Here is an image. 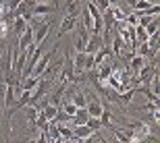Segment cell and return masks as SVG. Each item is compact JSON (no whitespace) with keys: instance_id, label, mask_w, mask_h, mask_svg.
<instances>
[{"instance_id":"6da1fadb","label":"cell","mask_w":160,"mask_h":143,"mask_svg":"<svg viewBox=\"0 0 160 143\" xmlns=\"http://www.w3.org/2000/svg\"><path fill=\"white\" fill-rule=\"evenodd\" d=\"M54 54H56V42H54V48H52V50H50V52L42 54V58H38L36 66H33V69H31V73H29V75H36V77H42V73L46 71L48 62H50V58H52Z\"/></svg>"},{"instance_id":"7a4b0ae2","label":"cell","mask_w":160,"mask_h":143,"mask_svg":"<svg viewBox=\"0 0 160 143\" xmlns=\"http://www.w3.org/2000/svg\"><path fill=\"white\" fill-rule=\"evenodd\" d=\"M50 27H52V23H40L38 27H33V44H44V40H46V36L50 33Z\"/></svg>"},{"instance_id":"3957f363","label":"cell","mask_w":160,"mask_h":143,"mask_svg":"<svg viewBox=\"0 0 160 143\" xmlns=\"http://www.w3.org/2000/svg\"><path fill=\"white\" fill-rule=\"evenodd\" d=\"M75 23H77V17H73V15H65V19H62V23H60V29H58V36H56V42H58V40H60L62 36H65V33L73 31Z\"/></svg>"},{"instance_id":"277c9868","label":"cell","mask_w":160,"mask_h":143,"mask_svg":"<svg viewBox=\"0 0 160 143\" xmlns=\"http://www.w3.org/2000/svg\"><path fill=\"white\" fill-rule=\"evenodd\" d=\"M54 8H56V6H52V4H42V2H36L31 15H33V19H42V17H46V15H50V12H54Z\"/></svg>"},{"instance_id":"5b68a950","label":"cell","mask_w":160,"mask_h":143,"mask_svg":"<svg viewBox=\"0 0 160 143\" xmlns=\"http://www.w3.org/2000/svg\"><path fill=\"white\" fill-rule=\"evenodd\" d=\"M92 133H98V131H94V129H89L88 126V122L85 125H75L73 126V135L79 139V141H85V139L92 135Z\"/></svg>"},{"instance_id":"8992f818","label":"cell","mask_w":160,"mask_h":143,"mask_svg":"<svg viewBox=\"0 0 160 143\" xmlns=\"http://www.w3.org/2000/svg\"><path fill=\"white\" fill-rule=\"evenodd\" d=\"M40 112L46 116V120H54V118H56V114L60 112V104H52V102H50V104H46V106L42 108Z\"/></svg>"},{"instance_id":"52a82bcc","label":"cell","mask_w":160,"mask_h":143,"mask_svg":"<svg viewBox=\"0 0 160 143\" xmlns=\"http://www.w3.org/2000/svg\"><path fill=\"white\" fill-rule=\"evenodd\" d=\"M88 118H89L88 110H85V108H77V110H75V114H73L69 120H71L73 126H75V125H85V122H88Z\"/></svg>"},{"instance_id":"ba28073f","label":"cell","mask_w":160,"mask_h":143,"mask_svg":"<svg viewBox=\"0 0 160 143\" xmlns=\"http://www.w3.org/2000/svg\"><path fill=\"white\" fill-rule=\"evenodd\" d=\"M85 110H88L89 116H98V118H100V114H102V110H104V106H102V102L92 100V102H88V104H85Z\"/></svg>"},{"instance_id":"9c48e42d","label":"cell","mask_w":160,"mask_h":143,"mask_svg":"<svg viewBox=\"0 0 160 143\" xmlns=\"http://www.w3.org/2000/svg\"><path fill=\"white\" fill-rule=\"evenodd\" d=\"M79 12H81V0H69L65 6V15H73V17H77Z\"/></svg>"},{"instance_id":"30bf717a","label":"cell","mask_w":160,"mask_h":143,"mask_svg":"<svg viewBox=\"0 0 160 143\" xmlns=\"http://www.w3.org/2000/svg\"><path fill=\"white\" fill-rule=\"evenodd\" d=\"M27 25H29V23H27V21H25L23 17H19V15H17V17L12 19V25H11V29L15 31L17 36H21V33L25 31V27H27Z\"/></svg>"},{"instance_id":"8fae6325","label":"cell","mask_w":160,"mask_h":143,"mask_svg":"<svg viewBox=\"0 0 160 143\" xmlns=\"http://www.w3.org/2000/svg\"><path fill=\"white\" fill-rule=\"evenodd\" d=\"M69 100L77 108H85V104H88V98H85V93H81V91H75L73 95H69Z\"/></svg>"},{"instance_id":"7c38bea8","label":"cell","mask_w":160,"mask_h":143,"mask_svg":"<svg viewBox=\"0 0 160 143\" xmlns=\"http://www.w3.org/2000/svg\"><path fill=\"white\" fill-rule=\"evenodd\" d=\"M75 110H77V106H75V104H73L71 100H65V104L60 106V112H62V114H67L69 118H71L73 114H75Z\"/></svg>"},{"instance_id":"4fadbf2b","label":"cell","mask_w":160,"mask_h":143,"mask_svg":"<svg viewBox=\"0 0 160 143\" xmlns=\"http://www.w3.org/2000/svg\"><path fill=\"white\" fill-rule=\"evenodd\" d=\"M110 46H112L110 50H112V54H114V56H121V54H123V46H125V44H123V40H121V36H117V37H114V42L110 44Z\"/></svg>"},{"instance_id":"5bb4252c","label":"cell","mask_w":160,"mask_h":143,"mask_svg":"<svg viewBox=\"0 0 160 143\" xmlns=\"http://www.w3.org/2000/svg\"><path fill=\"white\" fill-rule=\"evenodd\" d=\"M123 21L129 25V27H137V23H139V15H137V12H129V15H125Z\"/></svg>"},{"instance_id":"9a60e30c","label":"cell","mask_w":160,"mask_h":143,"mask_svg":"<svg viewBox=\"0 0 160 143\" xmlns=\"http://www.w3.org/2000/svg\"><path fill=\"white\" fill-rule=\"evenodd\" d=\"M143 29H146V33H148V36L156 33V31H158V17H154V19H152V21H150L148 25H146V27H143Z\"/></svg>"},{"instance_id":"2e32d148","label":"cell","mask_w":160,"mask_h":143,"mask_svg":"<svg viewBox=\"0 0 160 143\" xmlns=\"http://www.w3.org/2000/svg\"><path fill=\"white\" fill-rule=\"evenodd\" d=\"M88 126H89V129H94V131H100V129H102V120L98 118V116H89V118H88Z\"/></svg>"},{"instance_id":"e0dca14e","label":"cell","mask_w":160,"mask_h":143,"mask_svg":"<svg viewBox=\"0 0 160 143\" xmlns=\"http://www.w3.org/2000/svg\"><path fill=\"white\" fill-rule=\"evenodd\" d=\"M152 4H154L152 0H137L135 6H133V11H146V8H150Z\"/></svg>"},{"instance_id":"ac0fdd59","label":"cell","mask_w":160,"mask_h":143,"mask_svg":"<svg viewBox=\"0 0 160 143\" xmlns=\"http://www.w3.org/2000/svg\"><path fill=\"white\" fill-rule=\"evenodd\" d=\"M94 4L98 6V11H100V12H104L108 6H110V0H94Z\"/></svg>"},{"instance_id":"d6986e66","label":"cell","mask_w":160,"mask_h":143,"mask_svg":"<svg viewBox=\"0 0 160 143\" xmlns=\"http://www.w3.org/2000/svg\"><path fill=\"white\" fill-rule=\"evenodd\" d=\"M11 29V27H8V25L4 23V21H0V37H4L6 36V31Z\"/></svg>"},{"instance_id":"ffe728a7","label":"cell","mask_w":160,"mask_h":143,"mask_svg":"<svg viewBox=\"0 0 160 143\" xmlns=\"http://www.w3.org/2000/svg\"><path fill=\"white\" fill-rule=\"evenodd\" d=\"M2 118H4V106H2V102H0V122H2Z\"/></svg>"},{"instance_id":"44dd1931","label":"cell","mask_w":160,"mask_h":143,"mask_svg":"<svg viewBox=\"0 0 160 143\" xmlns=\"http://www.w3.org/2000/svg\"><path fill=\"white\" fill-rule=\"evenodd\" d=\"M125 2H127V4H129L131 8H133V6H135V2H137V0H125Z\"/></svg>"},{"instance_id":"7402d4cb","label":"cell","mask_w":160,"mask_h":143,"mask_svg":"<svg viewBox=\"0 0 160 143\" xmlns=\"http://www.w3.org/2000/svg\"><path fill=\"white\" fill-rule=\"evenodd\" d=\"M0 56H2V52H0Z\"/></svg>"},{"instance_id":"603a6c76","label":"cell","mask_w":160,"mask_h":143,"mask_svg":"<svg viewBox=\"0 0 160 143\" xmlns=\"http://www.w3.org/2000/svg\"><path fill=\"white\" fill-rule=\"evenodd\" d=\"M0 81H2V79H0Z\"/></svg>"}]
</instances>
